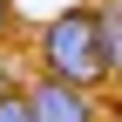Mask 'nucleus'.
Wrapping results in <instances>:
<instances>
[{"label": "nucleus", "mask_w": 122, "mask_h": 122, "mask_svg": "<svg viewBox=\"0 0 122 122\" xmlns=\"http://www.w3.org/2000/svg\"><path fill=\"white\" fill-rule=\"evenodd\" d=\"M102 41H109V81H122V14L102 7Z\"/></svg>", "instance_id": "nucleus-3"}, {"label": "nucleus", "mask_w": 122, "mask_h": 122, "mask_svg": "<svg viewBox=\"0 0 122 122\" xmlns=\"http://www.w3.org/2000/svg\"><path fill=\"white\" fill-rule=\"evenodd\" d=\"M0 88H7V75H0Z\"/></svg>", "instance_id": "nucleus-7"}, {"label": "nucleus", "mask_w": 122, "mask_h": 122, "mask_svg": "<svg viewBox=\"0 0 122 122\" xmlns=\"http://www.w3.org/2000/svg\"><path fill=\"white\" fill-rule=\"evenodd\" d=\"M7 27H14V0H0V34H7Z\"/></svg>", "instance_id": "nucleus-5"}, {"label": "nucleus", "mask_w": 122, "mask_h": 122, "mask_svg": "<svg viewBox=\"0 0 122 122\" xmlns=\"http://www.w3.org/2000/svg\"><path fill=\"white\" fill-rule=\"evenodd\" d=\"M41 75L95 95L109 81V41H102V7H61L41 27Z\"/></svg>", "instance_id": "nucleus-1"}, {"label": "nucleus", "mask_w": 122, "mask_h": 122, "mask_svg": "<svg viewBox=\"0 0 122 122\" xmlns=\"http://www.w3.org/2000/svg\"><path fill=\"white\" fill-rule=\"evenodd\" d=\"M0 122H34V109H27V88H20V81L0 88Z\"/></svg>", "instance_id": "nucleus-4"}, {"label": "nucleus", "mask_w": 122, "mask_h": 122, "mask_svg": "<svg viewBox=\"0 0 122 122\" xmlns=\"http://www.w3.org/2000/svg\"><path fill=\"white\" fill-rule=\"evenodd\" d=\"M27 109H34V122H102V102L88 95V88L48 81V75L27 88Z\"/></svg>", "instance_id": "nucleus-2"}, {"label": "nucleus", "mask_w": 122, "mask_h": 122, "mask_svg": "<svg viewBox=\"0 0 122 122\" xmlns=\"http://www.w3.org/2000/svg\"><path fill=\"white\" fill-rule=\"evenodd\" d=\"M109 7H115V14H122V0H109Z\"/></svg>", "instance_id": "nucleus-6"}]
</instances>
